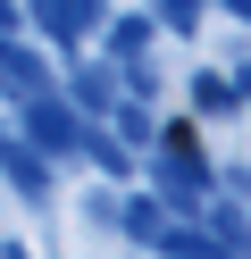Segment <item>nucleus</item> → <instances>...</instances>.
<instances>
[{
    "label": "nucleus",
    "instance_id": "nucleus-4",
    "mask_svg": "<svg viewBox=\"0 0 251 259\" xmlns=\"http://www.w3.org/2000/svg\"><path fill=\"white\" fill-rule=\"evenodd\" d=\"M151 34H159V25H151L142 9H126V17L109 25V59H117V67H142V51H151Z\"/></svg>",
    "mask_w": 251,
    "mask_h": 259
},
{
    "label": "nucleus",
    "instance_id": "nucleus-9",
    "mask_svg": "<svg viewBox=\"0 0 251 259\" xmlns=\"http://www.w3.org/2000/svg\"><path fill=\"white\" fill-rule=\"evenodd\" d=\"M226 84H234V101H251V59H243V67L226 75Z\"/></svg>",
    "mask_w": 251,
    "mask_h": 259
},
{
    "label": "nucleus",
    "instance_id": "nucleus-2",
    "mask_svg": "<svg viewBox=\"0 0 251 259\" xmlns=\"http://www.w3.org/2000/svg\"><path fill=\"white\" fill-rule=\"evenodd\" d=\"M0 92H9V101H33V92H50V67H42V59H33L17 34L0 42Z\"/></svg>",
    "mask_w": 251,
    "mask_h": 259
},
{
    "label": "nucleus",
    "instance_id": "nucleus-1",
    "mask_svg": "<svg viewBox=\"0 0 251 259\" xmlns=\"http://www.w3.org/2000/svg\"><path fill=\"white\" fill-rule=\"evenodd\" d=\"M25 109V134L42 142V151H84V125H76V109L59 101V92H33V101H17Z\"/></svg>",
    "mask_w": 251,
    "mask_h": 259
},
{
    "label": "nucleus",
    "instance_id": "nucleus-3",
    "mask_svg": "<svg viewBox=\"0 0 251 259\" xmlns=\"http://www.w3.org/2000/svg\"><path fill=\"white\" fill-rule=\"evenodd\" d=\"M67 109H76V117H109L117 109V75L109 67H76L67 75Z\"/></svg>",
    "mask_w": 251,
    "mask_h": 259
},
{
    "label": "nucleus",
    "instance_id": "nucleus-8",
    "mask_svg": "<svg viewBox=\"0 0 251 259\" xmlns=\"http://www.w3.org/2000/svg\"><path fill=\"white\" fill-rule=\"evenodd\" d=\"M17 25H25V9H17V0H0V42H9Z\"/></svg>",
    "mask_w": 251,
    "mask_h": 259
},
{
    "label": "nucleus",
    "instance_id": "nucleus-6",
    "mask_svg": "<svg viewBox=\"0 0 251 259\" xmlns=\"http://www.w3.org/2000/svg\"><path fill=\"white\" fill-rule=\"evenodd\" d=\"M9 176H17V192H33V201L50 192V176H42V151H25V142H9Z\"/></svg>",
    "mask_w": 251,
    "mask_h": 259
},
{
    "label": "nucleus",
    "instance_id": "nucleus-10",
    "mask_svg": "<svg viewBox=\"0 0 251 259\" xmlns=\"http://www.w3.org/2000/svg\"><path fill=\"white\" fill-rule=\"evenodd\" d=\"M226 9H234V17H243V25H251V0H226Z\"/></svg>",
    "mask_w": 251,
    "mask_h": 259
},
{
    "label": "nucleus",
    "instance_id": "nucleus-7",
    "mask_svg": "<svg viewBox=\"0 0 251 259\" xmlns=\"http://www.w3.org/2000/svg\"><path fill=\"white\" fill-rule=\"evenodd\" d=\"M201 9H209V0H159V9H151V25H167V34H193V25H201Z\"/></svg>",
    "mask_w": 251,
    "mask_h": 259
},
{
    "label": "nucleus",
    "instance_id": "nucleus-5",
    "mask_svg": "<svg viewBox=\"0 0 251 259\" xmlns=\"http://www.w3.org/2000/svg\"><path fill=\"white\" fill-rule=\"evenodd\" d=\"M193 109H201V117H234L243 101H234V84H226V75H193Z\"/></svg>",
    "mask_w": 251,
    "mask_h": 259
}]
</instances>
